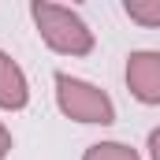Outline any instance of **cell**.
<instances>
[{"mask_svg": "<svg viewBox=\"0 0 160 160\" xmlns=\"http://www.w3.org/2000/svg\"><path fill=\"white\" fill-rule=\"evenodd\" d=\"M30 15L38 22V34L45 38L48 48L67 52V56H86L93 48V30L78 19V11L63 8V4H48V0H34Z\"/></svg>", "mask_w": 160, "mask_h": 160, "instance_id": "6da1fadb", "label": "cell"}, {"mask_svg": "<svg viewBox=\"0 0 160 160\" xmlns=\"http://www.w3.org/2000/svg\"><path fill=\"white\" fill-rule=\"evenodd\" d=\"M56 101H60V108L71 119H78V123H112L116 119L112 101L97 86L78 82V78H71V75H63V71L56 75Z\"/></svg>", "mask_w": 160, "mask_h": 160, "instance_id": "7a4b0ae2", "label": "cell"}, {"mask_svg": "<svg viewBox=\"0 0 160 160\" xmlns=\"http://www.w3.org/2000/svg\"><path fill=\"white\" fill-rule=\"evenodd\" d=\"M127 86L142 104H160V52H134L127 60Z\"/></svg>", "mask_w": 160, "mask_h": 160, "instance_id": "3957f363", "label": "cell"}, {"mask_svg": "<svg viewBox=\"0 0 160 160\" xmlns=\"http://www.w3.org/2000/svg\"><path fill=\"white\" fill-rule=\"evenodd\" d=\"M26 101H30V89H26V78H22V71H19V63L8 56V52H0V108H26Z\"/></svg>", "mask_w": 160, "mask_h": 160, "instance_id": "277c9868", "label": "cell"}, {"mask_svg": "<svg viewBox=\"0 0 160 160\" xmlns=\"http://www.w3.org/2000/svg\"><path fill=\"white\" fill-rule=\"evenodd\" d=\"M123 11L142 26H160V0H127Z\"/></svg>", "mask_w": 160, "mask_h": 160, "instance_id": "5b68a950", "label": "cell"}, {"mask_svg": "<svg viewBox=\"0 0 160 160\" xmlns=\"http://www.w3.org/2000/svg\"><path fill=\"white\" fill-rule=\"evenodd\" d=\"M82 160H138V153L119 142H101V145H89Z\"/></svg>", "mask_w": 160, "mask_h": 160, "instance_id": "8992f818", "label": "cell"}, {"mask_svg": "<svg viewBox=\"0 0 160 160\" xmlns=\"http://www.w3.org/2000/svg\"><path fill=\"white\" fill-rule=\"evenodd\" d=\"M8 149H11V134H8V127L0 123V160L8 157Z\"/></svg>", "mask_w": 160, "mask_h": 160, "instance_id": "52a82bcc", "label": "cell"}, {"mask_svg": "<svg viewBox=\"0 0 160 160\" xmlns=\"http://www.w3.org/2000/svg\"><path fill=\"white\" fill-rule=\"evenodd\" d=\"M149 153H153V160H160V127L149 134Z\"/></svg>", "mask_w": 160, "mask_h": 160, "instance_id": "ba28073f", "label": "cell"}]
</instances>
